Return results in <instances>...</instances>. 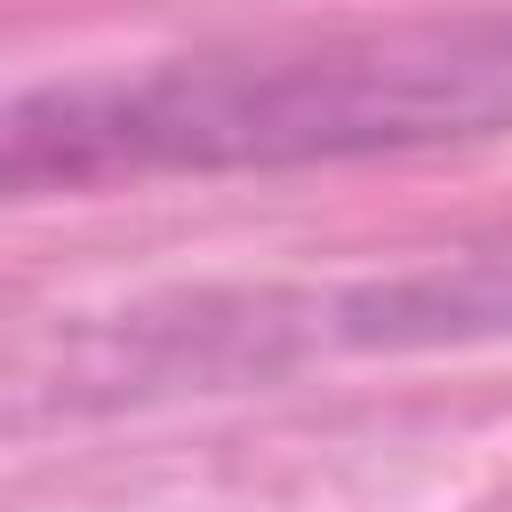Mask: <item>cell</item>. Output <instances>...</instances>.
<instances>
[{"instance_id": "6da1fadb", "label": "cell", "mask_w": 512, "mask_h": 512, "mask_svg": "<svg viewBox=\"0 0 512 512\" xmlns=\"http://www.w3.org/2000/svg\"><path fill=\"white\" fill-rule=\"evenodd\" d=\"M512 120V16L400 24L288 56H200L0 104V192L152 168H272Z\"/></svg>"}, {"instance_id": "7a4b0ae2", "label": "cell", "mask_w": 512, "mask_h": 512, "mask_svg": "<svg viewBox=\"0 0 512 512\" xmlns=\"http://www.w3.org/2000/svg\"><path fill=\"white\" fill-rule=\"evenodd\" d=\"M488 328H512V240L488 248V256H456L448 272L376 288L360 304V320H352V336H384V344H408V336H488Z\"/></svg>"}]
</instances>
